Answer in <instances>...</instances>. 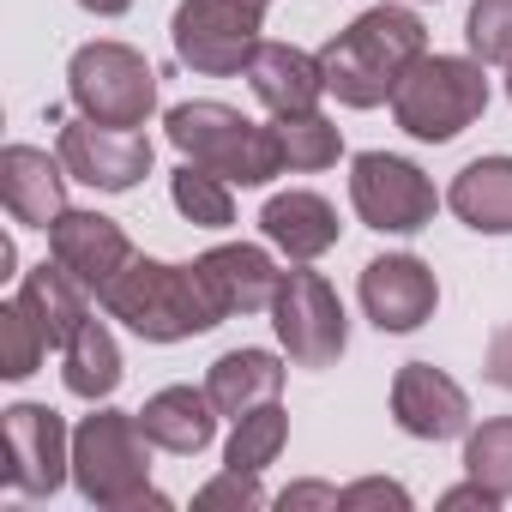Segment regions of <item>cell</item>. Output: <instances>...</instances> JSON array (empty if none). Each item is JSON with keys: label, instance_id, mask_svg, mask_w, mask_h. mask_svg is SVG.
<instances>
[{"label": "cell", "instance_id": "cell-8", "mask_svg": "<svg viewBox=\"0 0 512 512\" xmlns=\"http://www.w3.org/2000/svg\"><path fill=\"white\" fill-rule=\"evenodd\" d=\"M350 205L380 235H416V229L434 223L440 193H434V181L410 157L362 151V157H350Z\"/></svg>", "mask_w": 512, "mask_h": 512}, {"label": "cell", "instance_id": "cell-27", "mask_svg": "<svg viewBox=\"0 0 512 512\" xmlns=\"http://www.w3.org/2000/svg\"><path fill=\"white\" fill-rule=\"evenodd\" d=\"M464 476L500 494V506L512 500V416H488L482 428L464 434Z\"/></svg>", "mask_w": 512, "mask_h": 512}, {"label": "cell", "instance_id": "cell-10", "mask_svg": "<svg viewBox=\"0 0 512 512\" xmlns=\"http://www.w3.org/2000/svg\"><path fill=\"white\" fill-rule=\"evenodd\" d=\"M0 434H7V482L19 494L43 500L73 476V428L61 422V410L19 398L0 410Z\"/></svg>", "mask_w": 512, "mask_h": 512}, {"label": "cell", "instance_id": "cell-21", "mask_svg": "<svg viewBox=\"0 0 512 512\" xmlns=\"http://www.w3.org/2000/svg\"><path fill=\"white\" fill-rule=\"evenodd\" d=\"M205 392L217 404V416H247V410H260L284 392V362L272 350H223L211 368H205Z\"/></svg>", "mask_w": 512, "mask_h": 512}, {"label": "cell", "instance_id": "cell-16", "mask_svg": "<svg viewBox=\"0 0 512 512\" xmlns=\"http://www.w3.org/2000/svg\"><path fill=\"white\" fill-rule=\"evenodd\" d=\"M49 253L55 260L91 290V296H103V284L133 260V241H127V229L115 223V217H103V211H67L55 229H49Z\"/></svg>", "mask_w": 512, "mask_h": 512}, {"label": "cell", "instance_id": "cell-4", "mask_svg": "<svg viewBox=\"0 0 512 512\" xmlns=\"http://www.w3.org/2000/svg\"><path fill=\"white\" fill-rule=\"evenodd\" d=\"M163 127H169V145L187 163H199V169H211L235 187H266L272 175H284V151H278L272 121H253L229 103H211V97L175 103L163 115Z\"/></svg>", "mask_w": 512, "mask_h": 512}, {"label": "cell", "instance_id": "cell-3", "mask_svg": "<svg viewBox=\"0 0 512 512\" xmlns=\"http://www.w3.org/2000/svg\"><path fill=\"white\" fill-rule=\"evenodd\" d=\"M73 482L103 512H169V494L151 488V434L115 404H91V416L73 428Z\"/></svg>", "mask_w": 512, "mask_h": 512}, {"label": "cell", "instance_id": "cell-14", "mask_svg": "<svg viewBox=\"0 0 512 512\" xmlns=\"http://www.w3.org/2000/svg\"><path fill=\"white\" fill-rule=\"evenodd\" d=\"M67 163L61 151L49 157L43 145H7L0 151V199H7L13 223L25 229H55L73 205H67Z\"/></svg>", "mask_w": 512, "mask_h": 512}, {"label": "cell", "instance_id": "cell-30", "mask_svg": "<svg viewBox=\"0 0 512 512\" xmlns=\"http://www.w3.org/2000/svg\"><path fill=\"white\" fill-rule=\"evenodd\" d=\"M193 506H235V512L247 506V512H253V506H266V488H260V476H253V470H229V464H223V476H211V482L193 494Z\"/></svg>", "mask_w": 512, "mask_h": 512}, {"label": "cell", "instance_id": "cell-26", "mask_svg": "<svg viewBox=\"0 0 512 512\" xmlns=\"http://www.w3.org/2000/svg\"><path fill=\"white\" fill-rule=\"evenodd\" d=\"M235 181H223V175H211V169H199V163H181L175 175H169V199H175V211L187 217V223H199V229H229L235 223V193H229Z\"/></svg>", "mask_w": 512, "mask_h": 512}, {"label": "cell", "instance_id": "cell-22", "mask_svg": "<svg viewBox=\"0 0 512 512\" xmlns=\"http://www.w3.org/2000/svg\"><path fill=\"white\" fill-rule=\"evenodd\" d=\"M446 205L476 235H512V157H476L452 175Z\"/></svg>", "mask_w": 512, "mask_h": 512}, {"label": "cell", "instance_id": "cell-31", "mask_svg": "<svg viewBox=\"0 0 512 512\" xmlns=\"http://www.w3.org/2000/svg\"><path fill=\"white\" fill-rule=\"evenodd\" d=\"M368 506L410 512V488H404V482H386V476H362V482L338 488V512H368Z\"/></svg>", "mask_w": 512, "mask_h": 512}, {"label": "cell", "instance_id": "cell-33", "mask_svg": "<svg viewBox=\"0 0 512 512\" xmlns=\"http://www.w3.org/2000/svg\"><path fill=\"white\" fill-rule=\"evenodd\" d=\"M278 506H284V512H296V506H332V512H338V488H326V482H296V488L278 494Z\"/></svg>", "mask_w": 512, "mask_h": 512}, {"label": "cell", "instance_id": "cell-12", "mask_svg": "<svg viewBox=\"0 0 512 512\" xmlns=\"http://www.w3.org/2000/svg\"><path fill=\"white\" fill-rule=\"evenodd\" d=\"M356 296H362V314L380 332H416L440 308V278H434L428 260H416V253H380V260L362 266Z\"/></svg>", "mask_w": 512, "mask_h": 512}, {"label": "cell", "instance_id": "cell-17", "mask_svg": "<svg viewBox=\"0 0 512 512\" xmlns=\"http://www.w3.org/2000/svg\"><path fill=\"white\" fill-rule=\"evenodd\" d=\"M338 211H332V199L326 193H314V187H290V193H272L266 199V211H260V235L284 253L290 266H314L320 253H332L338 247Z\"/></svg>", "mask_w": 512, "mask_h": 512}, {"label": "cell", "instance_id": "cell-24", "mask_svg": "<svg viewBox=\"0 0 512 512\" xmlns=\"http://www.w3.org/2000/svg\"><path fill=\"white\" fill-rule=\"evenodd\" d=\"M272 133H278L284 169H296V175L332 169V163L344 157V133H338V121H326L320 109H302V115H272Z\"/></svg>", "mask_w": 512, "mask_h": 512}, {"label": "cell", "instance_id": "cell-13", "mask_svg": "<svg viewBox=\"0 0 512 512\" xmlns=\"http://www.w3.org/2000/svg\"><path fill=\"white\" fill-rule=\"evenodd\" d=\"M392 422L410 440H458L470 434V392L434 362H404L392 380Z\"/></svg>", "mask_w": 512, "mask_h": 512}, {"label": "cell", "instance_id": "cell-6", "mask_svg": "<svg viewBox=\"0 0 512 512\" xmlns=\"http://www.w3.org/2000/svg\"><path fill=\"white\" fill-rule=\"evenodd\" d=\"M67 91L79 103V115L103 121V127H145L157 115V73L133 43H85L67 61Z\"/></svg>", "mask_w": 512, "mask_h": 512}, {"label": "cell", "instance_id": "cell-28", "mask_svg": "<svg viewBox=\"0 0 512 512\" xmlns=\"http://www.w3.org/2000/svg\"><path fill=\"white\" fill-rule=\"evenodd\" d=\"M43 356H49V338L31 320V308L13 296L7 308H0V374H7V380H31L43 368Z\"/></svg>", "mask_w": 512, "mask_h": 512}, {"label": "cell", "instance_id": "cell-15", "mask_svg": "<svg viewBox=\"0 0 512 512\" xmlns=\"http://www.w3.org/2000/svg\"><path fill=\"white\" fill-rule=\"evenodd\" d=\"M193 266H199V278H205V290H211L223 320L229 314H266L278 302V284H284L278 260L266 247H253V241H223V247L199 253Z\"/></svg>", "mask_w": 512, "mask_h": 512}, {"label": "cell", "instance_id": "cell-20", "mask_svg": "<svg viewBox=\"0 0 512 512\" xmlns=\"http://www.w3.org/2000/svg\"><path fill=\"white\" fill-rule=\"evenodd\" d=\"M19 302L31 308V320L43 326V338H49V350H67V338L91 320V290L55 260V253H49V260L43 266H31L25 278H19Z\"/></svg>", "mask_w": 512, "mask_h": 512}, {"label": "cell", "instance_id": "cell-19", "mask_svg": "<svg viewBox=\"0 0 512 512\" xmlns=\"http://www.w3.org/2000/svg\"><path fill=\"white\" fill-rule=\"evenodd\" d=\"M139 422H145L151 446H163V452H175V458H193V452H205L211 434H217V404H211L205 386H163V392L145 398Z\"/></svg>", "mask_w": 512, "mask_h": 512}, {"label": "cell", "instance_id": "cell-36", "mask_svg": "<svg viewBox=\"0 0 512 512\" xmlns=\"http://www.w3.org/2000/svg\"><path fill=\"white\" fill-rule=\"evenodd\" d=\"M506 97H512V61H506Z\"/></svg>", "mask_w": 512, "mask_h": 512}, {"label": "cell", "instance_id": "cell-11", "mask_svg": "<svg viewBox=\"0 0 512 512\" xmlns=\"http://www.w3.org/2000/svg\"><path fill=\"white\" fill-rule=\"evenodd\" d=\"M55 151H61L67 175L97 193H127L151 175V139L139 127H103V121L79 115V121H61Z\"/></svg>", "mask_w": 512, "mask_h": 512}, {"label": "cell", "instance_id": "cell-35", "mask_svg": "<svg viewBox=\"0 0 512 512\" xmlns=\"http://www.w3.org/2000/svg\"><path fill=\"white\" fill-rule=\"evenodd\" d=\"M79 7H85V13H97V19H121L133 0H79Z\"/></svg>", "mask_w": 512, "mask_h": 512}, {"label": "cell", "instance_id": "cell-23", "mask_svg": "<svg viewBox=\"0 0 512 512\" xmlns=\"http://www.w3.org/2000/svg\"><path fill=\"white\" fill-rule=\"evenodd\" d=\"M61 380H67L73 398L109 404V392L121 386V344H115V332H109L103 320H85V326L67 338V350H61Z\"/></svg>", "mask_w": 512, "mask_h": 512}, {"label": "cell", "instance_id": "cell-25", "mask_svg": "<svg viewBox=\"0 0 512 512\" xmlns=\"http://www.w3.org/2000/svg\"><path fill=\"white\" fill-rule=\"evenodd\" d=\"M284 440H290V410L272 398V404H260V410L235 416V428H229V440H223V464H229V470H253V476H260L266 464H278Z\"/></svg>", "mask_w": 512, "mask_h": 512}, {"label": "cell", "instance_id": "cell-18", "mask_svg": "<svg viewBox=\"0 0 512 512\" xmlns=\"http://www.w3.org/2000/svg\"><path fill=\"white\" fill-rule=\"evenodd\" d=\"M241 79H247V91L260 97L272 115H302V109H320V97H326L320 55H308L296 43H260Z\"/></svg>", "mask_w": 512, "mask_h": 512}, {"label": "cell", "instance_id": "cell-9", "mask_svg": "<svg viewBox=\"0 0 512 512\" xmlns=\"http://www.w3.org/2000/svg\"><path fill=\"white\" fill-rule=\"evenodd\" d=\"M272 326H278V344L296 368H338V356L350 344V320H344L338 290L308 266L284 272L278 302H272Z\"/></svg>", "mask_w": 512, "mask_h": 512}, {"label": "cell", "instance_id": "cell-5", "mask_svg": "<svg viewBox=\"0 0 512 512\" xmlns=\"http://www.w3.org/2000/svg\"><path fill=\"white\" fill-rule=\"evenodd\" d=\"M482 109H488V67L476 55H422L392 91V121L422 145L458 139L464 127L482 121Z\"/></svg>", "mask_w": 512, "mask_h": 512}, {"label": "cell", "instance_id": "cell-2", "mask_svg": "<svg viewBox=\"0 0 512 512\" xmlns=\"http://www.w3.org/2000/svg\"><path fill=\"white\" fill-rule=\"evenodd\" d=\"M97 302H103L109 320H121L145 344H181V338H199V332L223 326L199 266H169V260H151V253H133L103 284Z\"/></svg>", "mask_w": 512, "mask_h": 512}, {"label": "cell", "instance_id": "cell-29", "mask_svg": "<svg viewBox=\"0 0 512 512\" xmlns=\"http://www.w3.org/2000/svg\"><path fill=\"white\" fill-rule=\"evenodd\" d=\"M464 43L482 67H506L512 61V0H470Z\"/></svg>", "mask_w": 512, "mask_h": 512}, {"label": "cell", "instance_id": "cell-34", "mask_svg": "<svg viewBox=\"0 0 512 512\" xmlns=\"http://www.w3.org/2000/svg\"><path fill=\"white\" fill-rule=\"evenodd\" d=\"M464 506H482V512H494V506H500V494H488L476 476H470L464 488H446V494H440V512H464Z\"/></svg>", "mask_w": 512, "mask_h": 512}, {"label": "cell", "instance_id": "cell-1", "mask_svg": "<svg viewBox=\"0 0 512 512\" xmlns=\"http://www.w3.org/2000/svg\"><path fill=\"white\" fill-rule=\"evenodd\" d=\"M422 55H428V25L410 7H368L320 49V67H326V91L344 109H380L392 103L410 61Z\"/></svg>", "mask_w": 512, "mask_h": 512}, {"label": "cell", "instance_id": "cell-37", "mask_svg": "<svg viewBox=\"0 0 512 512\" xmlns=\"http://www.w3.org/2000/svg\"><path fill=\"white\" fill-rule=\"evenodd\" d=\"M253 7H272V0H253Z\"/></svg>", "mask_w": 512, "mask_h": 512}, {"label": "cell", "instance_id": "cell-32", "mask_svg": "<svg viewBox=\"0 0 512 512\" xmlns=\"http://www.w3.org/2000/svg\"><path fill=\"white\" fill-rule=\"evenodd\" d=\"M482 374H488L500 392H512V320L488 332V356H482Z\"/></svg>", "mask_w": 512, "mask_h": 512}, {"label": "cell", "instance_id": "cell-7", "mask_svg": "<svg viewBox=\"0 0 512 512\" xmlns=\"http://www.w3.org/2000/svg\"><path fill=\"white\" fill-rule=\"evenodd\" d=\"M260 19H266V7H253V0H181L175 19H169L175 61L205 73V79L247 73L253 49L266 43Z\"/></svg>", "mask_w": 512, "mask_h": 512}]
</instances>
